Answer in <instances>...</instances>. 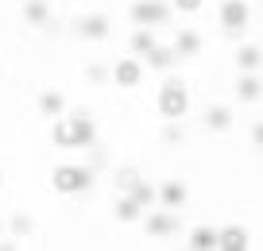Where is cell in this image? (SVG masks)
Returning <instances> with one entry per match:
<instances>
[{"instance_id":"e0dca14e","label":"cell","mask_w":263,"mask_h":251,"mask_svg":"<svg viewBox=\"0 0 263 251\" xmlns=\"http://www.w3.org/2000/svg\"><path fill=\"white\" fill-rule=\"evenodd\" d=\"M120 220H136V201H120Z\"/></svg>"},{"instance_id":"5bb4252c","label":"cell","mask_w":263,"mask_h":251,"mask_svg":"<svg viewBox=\"0 0 263 251\" xmlns=\"http://www.w3.org/2000/svg\"><path fill=\"white\" fill-rule=\"evenodd\" d=\"M205 120L213 124V128H229V112H224V108H213V112H209Z\"/></svg>"},{"instance_id":"d6986e66","label":"cell","mask_w":263,"mask_h":251,"mask_svg":"<svg viewBox=\"0 0 263 251\" xmlns=\"http://www.w3.org/2000/svg\"><path fill=\"white\" fill-rule=\"evenodd\" d=\"M178 8H197V0H178Z\"/></svg>"},{"instance_id":"ba28073f","label":"cell","mask_w":263,"mask_h":251,"mask_svg":"<svg viewBox=\"0 0 263 251\" xmlns=\"http://www.w3.org/2000/svg\"><path fill=\"white\" fill-rule=\"evenodd\" d=\"M221 243V232H213V228H197L194 232V247H217Z\"/></svg>"},{"instance_id":"7a4b0ae2","label":"cell","mask_w":263,"mask_h":251,"mask_svg":"<svg viewBox=\"0 0 263 251\" xmlns=\"http://www.w3.org/2000/svg\"><path fill=\"white\" fill-rule=\"evenodd\" d=\"M93 174L85 170V166H58L54 170V189L58 194H82L85 186H89Z\"/></svg>"},{"instance_id":"8992f818","label":"cell","mask_w":263,"mask_h":251,"mask_svg":"<svg viewBox=\"0 0 263 251\" xmlns=\"http://www.w3.org/2000/svg\"><path fill=\"white\" fill-rule=\"evenodd\" d=\"M116 81H120V85H136V81H140V62H136V58H124V62H116Z\"/></svg>"},{"instance_id":"9a60e30c","label":"cell","mask_w":263,"mask_h":251,"mask_svg":"<svg viewBox=\"0 0 263 251\" xmlns=\"http://www.w3.org/2000/svg\"><path fill=\"white\" fill-rule=\"evenodd\" d=\"M166 205H182V197H186V189H182V186H166Z\"/></svg>"},{"instance_id":"8fae6325","label":"cell","mask_w":263,"mask_h":251,"mask_svg":"<svg viewBox=\"0 0 263 251\" xmlns=\"http://www.w3.org/2000/svg\"><path fill=\"white\" fill-rule=\"evenodd\" d=\"M39 108H43L47 116H58V112H62V97H58V93H43V97H39Z\"/></svg>"},{"instance_id":"5b68a950","label":"cell","mask_w":263,"mask_h":251,"mask_svg":"<svg viewBox=\"0 0 263 251\" xmlns=\"http://www.w3.org/2000/svg\"><path fill=\"white\" fill-rule=\"evenodd\" d=\"M221 20H224V27H229V31H240V27H244V20H248V8L240 4V0H229V4H224V12H221Z\"/></svg>"},{"instance_id":"7c38bea8","label":"cell","mask_w":263,"mask_h":251,"mask_svg":"<svg viewBox=\"0 0 263 251\" xmlns=\"http://www.w3.org/2000/svg\"><path fill=\"white\" fill-rule=\"evenodd\" d=\"M132 47H136V50H147V54H151V50H155V43H151V35H147V31H136Z\"/></svg>"},{"instance_id":"3957f363","label":"cell","mask_w":263,"mask_h":251,"mask_svg":"<svg viewBox=\"0 0 263 251\" xmlns=\"http://www.w3.org/2000/svg\"><path fill=\"white\" fill-rule=\"evenodd\" d=\"M163 112L171 116V120L186 112V89H182L178 81H166L163 85Z\"/></svg>"},{"instance_id":"4fadbf2b","label":"cell","mask_w":263,"mask_h":251,"mask_svg":"<svg viewBox=\"0 0 263 251\" xmlns=\"http://www.w3.org/2000/svg\"><path fill=\"white\" fill-rule=\"evenodd\" d=\"M240 97H244V101H255V97H259V85H255L252 78H248V81H240Z\"/></svg>"},{"instance_id":"ffe728a7","label":"cell","mask_w":263,"mask_h":251,"mask_svg":"<svg viewBox=\"0 0 263 251\" xmlns=\"http://www.w3.org/2000/svg\"><path fill=\"white\" fill-rule=\"evenodd\" d=\"M255 139H259V143H263V124H259V131H255Z\"/></svg>"},{"instance_id":"30bf717a","label":"cell","mask_w":263,"mask_h":251,"mask_svg":"<svg viewBox=\"0 0 263 251\" xmlns=\"http://www.w3.org/2000/svg\"><path fill=\"white\" fill-rule=\"evenodd\" d=\"M248 243V236L240 232V228H229V232H221V243L217 247H244Z\"/></svg>"},{"instance_id":"52a82bcc","label":"cell","mask_w":263,"mask_h":251,"mask_svg":"<svg viewBox=\"0 0 263 251\" xmlns=\"http://www.w3.org/2000/svg\"><path fill=\"white\" fill-rule=\"evenodd\" d=\"M105 31H108V24H105L101 16H89V20L82 24V35H85V39H105Z\"/></svg>"},{"instance_id":"6da1fadb","label":"cell","mask_w":263,"mask_h":251,"mask_svg":"<svg viewBox=\"0 0 263 251\" xmlns=\"http://www.w3.org/2000/svg\"><path fill=\"white\" fill-rule=\"evenodd\" d=\"M93 139V124L85 116H70V120H54V143L58 147H85Z\"/></svg>"},{"instance_id":"9c48e42d","label":"cell","mask_w":263,"mask_h":251,"mask_svg":"<svg viewBox=\"0 0 263 251\" xmlns=\"http://www.w3.org/2000/svg\"><path fill=\"white\" fill-rule=\"evenodd\" d=\"M24 16L31 20V24H43V20H47V4H43V0H27V4H24Z\"/></svg>"},{"instance_id":"277c9868","label":"cell","mask_w":263,"mask_h":251,"mask_svg":"<svg viewBox=\"0 0 263 251\" xmlns=\"http://www.w3.org/2000/svg\"><path fill=\"white\" fill-rule=\"evenodd\" d=\"M166 16V8L163 4H147V0H140V4H136V8H132V20H136V24H159V20Z\"/></svg>"},{"instance_id":"ac0fdd59","label":"cell","mask_w":263,"mask_h":251,"mask_svg":"<svg viewBox=\"0 0 263 251\" xmlns=\"http://www.w3.org/2000/svg\"><path fill=\"white\" fill-rule=\"evenodd\" d=\"M194 47H197V39H194V35H182V39H178V50H186V54H190Z\"/></svg>"},{"instance_id":"2e32d148","label":"cell","mask_w":263,"mask_h":251,"mask_svg":"<svg viewBox=\"0 0 263 251\" xmlns=\"http://www.w3.org/2000/svg\"><path fill=\"white\" fill-rule=\"evenodd\" d=\"M255 62H259V54H255L252 47H248V50H240V66H244V70H252Z\"/></svg>"}]
</instances>
